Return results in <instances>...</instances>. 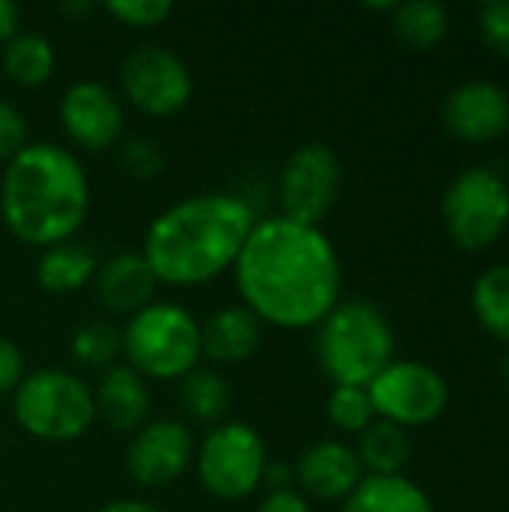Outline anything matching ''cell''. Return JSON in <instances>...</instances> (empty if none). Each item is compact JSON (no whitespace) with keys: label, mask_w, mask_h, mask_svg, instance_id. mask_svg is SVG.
Returning <instances> with one entry per match:
<instances>
[{"label":"cell","mask_w":509,"mask_h":512,"mask_svg":"<svg viewBox=\"0 0 509 512\" xmlns=\"http://www.w3.org/2000/svg\"><path fill=\"white\" fill-rule=\"evenodd\" d=\"M117 159H120V168L135 177V180H153L162 174L165 168V153L162 147L153 141V138H129V141H120L117 144Z\"/></svg>","instance_id":"cell-28"},{"label":"cell","mask_w":509,"mask_h":512,"mask_svg":"<svg viewBox=\"0 0 509 512\" xmlns=\"http://www.w3.org/2000/svg\"><path fill=\"white\" fill-rule=\"evenodd\" d=\"M231 273L243 306L279 330L318 327L342 294V261L333 240L285 216L255 222Z\"/></svg>","instance_id":"cell-1"},{"label":"cell","mask_w":509,"mask_h":512,"mask_svg":"<svg viewBox=\"0 0 509 512\" xmlns=\"http://www.w3.org/2000/svg\"><path fill=\"white\" fill-rule=\"evenodd\" d=\"M315 354L336 387H369L396 360V336L375 303L345 300L318 324Z\"/></svg>","instance_id":"cell-4"},{"label":"cell","mask_w":509,"mask_h":512,"mask_svg":"<svg viewBox=\"0 0 509 512\" xmlns=\"http://www.w3.org/2000/svg\"><path fill=\"white\" fill-rule=\"evenodd\" d=\"M99 512H162L156 507H150L147 501H138V498H123V501H111L105 504Z\"/></svg>","instance_id":"cell-35"},{"label":"cell","mask_w":509,"mask_h":512,"mask_svg":"<svg viewBox=\"0 0 509 512\" xmlns=\"http://www.w3.org/2000/svg\"><path fill=\"white\" fill-rule=\"evenodd\" d=\"M255 512H312V504H309L300 492H294V489L288 486V489H273V492L258 504V510Z\"/></svg>","instance_id":"cell-33"},{"label":"cell","mask_w":509,"mask_h":512,"mask_svg":"<svg viewBox=\"0 0 509 512\" xmlns=\"http://www.w3.org/2000/svg\"><path fill=\"white\" fill-rule=\"evenodd\" d=\"M12 414L21 432L45 444L84 438L96 423L93 387L66 369H39L24 375L12 393Z\"/></svg>","instance_id":"cell-6"},{"label":"cell","mask_w":509,"mask_h":512,"mask_svg":"<svg viewBox=\"0 0 509 512\" xmlns=\"http://www.w3.org/2000/svg\"><path fill=\"white\" fill-rule=\"evenodd\" d=\"M123 357L147 381H180L201 363V324L186 306L153 300L126 321Z\"/></svg>","instance_id":"cell-5"},{"label":"cell","mask_w":509,"mask_h":512,"mask_svg":"<svg viewBox=\"0 0 509 512\" xmlns=\"http://www.w3.org/2000/svg\"><path fill=\"white\" fill-rule=\"evenodd\" d=\"M123 96L147 117H171L192 99L195 81L180 54L165 45H138L120 63Z\"/></svg>","instance_id":"cell-11"},{"label":"cell","mask_w":509,"mask_h":512,"mask_svg":"<svg viewBox=\"0 0 509 512\" xmlns=\"http://www.w3.org/2000/svg\"><path fill=\"white\" fill-rule=\"evenodd\" d=\"M93 9H96V6H93V3H87V0H78V3H63V6H60V12H63V15H75V18H78V15H87V12H93Z\"/></svg>","instance_id":"cell-36"},{"label":"cell","mask_w":509,"mask_h":512,"mask_svg":"<svg viewBox=\"0 0 509 512\" xmlns=\"http://www.w3.org/2000/svg\"><path fill=\"white\" fill-rule=\"evenodd\" d=\"M444 228L465 252H483L509 225V186L492 168H468L453 177L441 198Z\"/></svg>","instance_id":"cell-8"},{"label":"cell","mask_w":509,"mask_h":512,"mask_svg":"<svg viewBox=\"0 0 509 512\" xmlns=\"http://www.w3.org/2000/svg\"><path fill=\"white\" fill-rule=\"evenodd\" d=\"M255 222V210L240 195H195L150 222L141 255L162 285H207L234 270Z\"/></svg>","instance_id":"cell-2"},{"label":"cell","mask_w":509,"mask_h":512,"mask_svg":"<svg viewBox=\"0 0 509 512\" xmlns=\"http://www.w3.org/2000/svg\"><path fill=\"white\" fill-rule=\"evenodd\" d=\"M195 468L201 486L213 498L243 501L267 480V444L249 423H219L204 435Z\"/></svg>","instance_id":"cell-7"},{"label":"cell","mask_w":509,"mask_h":512,"mask_svg":"<svg viewBox=\"0 0 509 512\" xmlns=\"http://www.w3.org/2000/svg\"><path fill=\"white\" fill-rule=\"evenodd\" d=\"M264 324L243 306H222L201 324V357L216 366H237L261 348Z\"/></svg>","instance_id":"cell-18"},{"label":"cell","mask_w":509,"mask_h":512,"mask_svg":"<svg viewBox=\"0 0 509 512\" xmlns=\"http://www.w3.org/2000/svg\"><path fill=\"white\" fill-rule=\"evenodd\" d=\"M480 36L489 51L509 57V0H492L480 9Z\"/></svg>","instance_id":"cell-31"},{"label":"cell","mask_w":509,"mask_h":512,"mask_svg":"<svg viewBox=\"0 0 509 512\" xmlns=\"http://www.w3.org/2000/svg\"><path fill=\"white\" fill-rule=\"evenodd\" d=\"M447 132L465 144H489L509 129V93L495 81H468L450 90L441 108Z\"/></svg>","instance_id":"cell-14"},{"label":"cell","mask_w":509,"mask_h":512,"mask_svg":"<svg viewBox=\"0 0 509 512\" xmlns=\"http://www.w3.org/2000/svg\"><path fill=\"white\" fill-rule=\"evenodd\" d=\"M90 213V183L78 156L60 144H27L0 177V219L24 246L69 243Z\"/></svg>","instance_id":"cell-3"},{"label":"cell","mask_w":509,"mask_h":512,"mask_svg":"<svg viewBox=\"0 0 509 512\" xmlns=\"http://www.w3.org/2000/svg\"><path fill=\"white\" fill-rule=\"evenodd\" d=\"M471 306L483 330L509 345V264H495L480 273L471 291Z\"/></svg>","instance_id":"cell-25"},{"label":"cell","mask_w":509,"mask_h":512,"mask_svg":"<svg viewBox=\"0 0 509 512\" xmlns=\"http://www.w3.org/2000/svg\"><path fill=\"white\" fill-rule=\"evenodd\" d=\"M57 66L54 45L42 33H15L3 45V72L18 87H39L51 78Z\"/></svg>","instance_id":"cell-23"},{"label":"cell","mask_w":509,"mask_h":512,"mask_svg":"<svg viewBox=\"0 0 509 512\" xmlns=\"http://www.w3.org/2000/svg\"><path fill=\"white\" fill-rule=\"evenodd\" d=\"M507 186H509V183H507Z\"/></svg>","instance_id":"cell-38"},{"label":"cell","mask_w":509,"mask_h":512,"mask_svg":"<svg viewBox=\"0 0 509 512\" xmlns=\"http://www.w3.org/2000/svg\"><path fill=\"white\" fill-rule=\"evenodd\" d=\"M99 270L96 255L81 243H57L42 249L36 261V282L48 294H75L87 285H93V276Z\"/></svg>","instance_id":"cell-20"},{"label":"cell","mask_w":509,"mask_h":512,"mask_svg":"<svg viewBox=\"0 0 509 512\" xmlns=\"http://www.w3.org/2000/svg\"><path fill=\"white\" fill-rule=\"evenodd\" d=\"M366 390L375 417L402 429L429 426L450 405L447 378L417 360H393Z\"/></svg>","instance_id":"cell-9"},{"label":"cell","mask_w":509,"mask_h":512,"mask_svg":"<svg viewBox=\"0 0 509 512\" xmlns=\"http://www.w3.org/2000/svg\"><path fill=\"white\" fill-rule=\"evenodd\" d=\"M21 27V12L12 0H0V45H6Z\"/></svg>","instance_id":"cell-34"},{"label":"cell","mask_w":509,"mask_h":512,"mask_svg":"<svg viewBox=\"0 0 509 512\" xmlns=\"http://www.w3.org/2000/svg\"><path fill=\"white\" fill-rule=\"evenodd\" d=\"M390 15H393L396 36L408 48H414V51H432L450 33V12L438 0H408V3H396V9Z\"/></svg>","instance_id":"cell-22"},{"label":"cell","mask_w":509,"mask_h":512,"mask_svg":"<svg viewBox=\"0 0 509 512\" xmlns=\"http://www.w3.org/2000/svg\"><path fill=\"white\" fill-rule=\"evenodd\" d=\"M24 381V354L21 348L0 336V393H15Z\"/></svg>","instance_id":"cell-32"},{"label":"cell","mask_w":509,"mask_h":512,"mask_svg":"<svg viewBox=\"0 0 509 512\" xmlns=\"http://www.w3.org/2000/svg\"><path fill=\"white\" fill-rule=\"evenodd\" d=\"M354 453H357L366 477H396L405 471V465L411 459L408 429L387 423V420H375L366 432H360Z\"/></svg>","instance_id":"cell-21"},{"label":"cell","mask_w":509,"mask_h":512,"mask_svg":"<svg viewBox=\"0 0 509 512\" xmlns=\"http://www.w3.org/2000/svg\"><path fill=\"white\" fill-rule=\"evenodd\" d=\"M363 477V465L345 441H318L297 462V483L306 501H345Z\"/></svg>","instance_id":"cell-15"},{"label":"cell","mask_w":509,"mask_h":512,"mask_svg":"<svg viewBox=\"0 0 509 512\" xmlns=\"http://www.w3.org/2000/svg\"><path fill=\"white\" fill-rule=\"evenodd\" d=\"M93 399H96V420H102L117 435H135L141 426L150 423V411H153L150 384L126 363H117L114 369L102 372Z\"/></svg>","instance_id":"cell-17"},{"label":"cell","mask_w":509,"mask_h":512,"mask_svg":"<svg viewBox=\"0 0 509 512\" xmlns=\"http://www.w3.org/2000/svg\"><path fill=\"white\" fill-rule=\"evenodd\" d=\"M156 285L159 279L153 276L141 252H117L105 258L93 276V291L99 306L111 315H126V318H132L135 312L153 303Z\"/></svg>","instance_id":"cell-16"},{"label":"cell","mask_w":509,"mask_h":512,"mask_svg":"<svg viewBox=\"0 0 509 512\" xmlns=\"http://www.w3.org/2000/svg\"><path fill=\"white\" fill-rule=\"evenodd\" d=\"M327 417L339 432L348 435H360L378 420L366 387H333L327 399Z\"/></svg>","instance_id":"cell-27"},{"label":"cell","mask_w":509,"mask_h":512,"mask_svg":"<svg viewBox=\"0 0 509 512\" xmlns=\"http://www.w3.org/2000/svg\"><path fill=\"white\" fill-rule=\"evenodd\" d=\"M60 123L66 138L90 153L111 150L123 141V102L99 81H75L60 99Z\"/></svg>","instance_id":"cell-13"},{"label":"cell","mask_w":509,"mask_h":512,"mask_svg":"<svg viewBox=\"0 0 509 512\" xmlns=\"http://www.w3.org/2000/svg\"><path fill=\"white\" fill-rule=\"evenodd\" d=\"M102 9L117 24H126L132 30H150V27H159L174 12V3L171 0H111Z\"/></svg>","instance_id":"cell-29"},{"label":"cell","mask_w":509,"mask_h":512,"mask_svg":"<svg viewBox=\"0 0 509 512\" xmlns=\"http://www.w3.org/2000/svg\"><path fill=\"white\" fill-rule=\"evenodd\" d=\"M342 512H435L432 498L405 474L363 477L342 501Z\"/></svg>","instance_id":"cell-19"},{"label":"cell","mask_w":509,"mask_h":512,"mask_svg":"<svg viewBox=\"0 0 509 512\" xmlns=\"http://www.w3.org/2000/svg\"><path fill=\"white\" fill-rule=\"evenodd\" d=\"M192 462L195 438L180 420H150L132 435L126 450V474L144 489H165L177 483Z\"/></svg>","instance_id":"cell-12"},{"label":"cell","mask_w":509,"mask_h":512,"mask_svg":"<svg viewBox=\"0 0 509 512\" xmlns=\"http://www.w3.org/2000/svg\"><path fill=\"white\" fill-rule=\"evenodd\" d=\"M501 381H504V390L509 393V351L504 354V360H501Z\"/></svg>","instance_id":"cell-37"},{"label":"cell","mask_w":509,"mask_h":512,"mask_svg":"<svg viewBox=\"0 0 509 512\" xmlns=\"http://www.w3.org/2000/svg\"><path fill=\"white\" fill-rule=\"evenodd\" d=\"M69 354L78 366L93 372H108L123 357V330L108 321H90L78 327L69 339Z\"/></svg>","instance_id":"cell-26"},{"label":"cell","mask_w":509,"mask_h":512,"mask_svg":"<svg viewBox=\"0 0 509 512\" xmlns=\"http://www.w3.org/2000/svg\"><path fill=\"white\" fill-rule=\"evenodd\" d=\"M342 189V162L339 156L321 144L309 141L300 144L282 165L279 174V216L300 222V225H315L330 216V210L339 201Z\"/></svg>","instance_id":"cell-10"},{"label":"cell","mask_w":509,"mask_h":512,"mask_svg":"<svg viewBox=\"0 0 509 512\" xmlns=\"http://www.w3.org/2000/svg\"><path fill=\"white\" fill-rule=\"evenodd\" d=\"M30 144L27 117L6 99H0V162H12Z\"/></svg>","instance_id":"cell-30"},{"label":"cell","mask_w":509,"mask_h":512,"mask_svg":"<svg viewBox=\"0 0 509 512\" xmlns=\"http://www.w3.org/2000/svg\"><path fill=\"white\" fill-rule=\"evenodd\" d=\"M180 408L195 423L219 426L231 411V387L216 369H192L180 378Z\"/></svg>","instance_id":"cell-24"}]
</instances>
